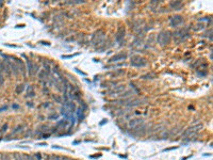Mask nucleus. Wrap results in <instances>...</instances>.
I'll list each match as a JSON object with an SVG mask.
<instances>
[{
	"label": "nucleus",
	"instance_id": "c85d7f7f",
	"mask_svg": "<svg viewBox=\"0 0 213 160\" xmlns=\"http://www.w3.org/2000/svg\"><path fill=\"white\" fill-rule=\"evenodd\" d=\"M6 107H2V108H0V111H2V110H6Z\"/></svg>",
	"mask_w": 213,
	"mask_h": 160
},
{
	"label": "nucleus",
	"instance_id": "aec40b11",
	"mask_svg": "<svg viewBox=\"0 0 213 160\" xmlns=\"http://www.w3.org/2000/svg\"><path fill=\"white\" fill-rule=\"evenodd\" d=\"M49 160H62V157H59V156H50V157H49Z\"/></svg>",
	"mask_w": 213,
	"mask_h": 160
},
{
	"label": "nucleus",
	"instance_id": "b1692460",
	"mask_svg": "<svg viewBox=\"0 0 213 160\" xmlns=\"http://www.w3.org/2000/svg\"><path fill=\"white\" fill-rule=\"evenodd\" d=\"M6 129H8V124H4L3 126H2V128H1V131H6Z\"/></svg>",
	"mask_w": 213,
	"mask_h": 160
},
{
	"label": "nucleus",
	"instance_id": "6ab92c4d",
	"mask_svg": "<svg viewBox=\"0 0 213 160\" xmlns=\"http://www.w3.org/2000/svg\"><path fill=\"white\" fill-rule=\"evenodd\" d=\"M0 160H10V155L9 154H2L1 155V159Z\"/></svg>",
	"mask_w": 213,
	"mask_h": 160
},
{
	"label": "nucleus",
	"instance_id": "1a4fd4ad",
	"mask_svg": "<svg viewBox=\"0 0 213 160\" xmlns=\"http://www.w3.org/2000/svg\"><path fill=\"white\" fill-rule=\"evenodd\" d=\"M126 59V55L124 53H118V55H115L114 57L110 59V62H116V61H119V60H124Z\"/></svg>",
	"mask_w": 213,
	"mask_h": 160
},
{
	"label": "nucleus",
	"instance_id": "412c9836",
	"mask_svg": "<svg viewBox=\"0 0 213 160\" xmlns=\"http://www.w3.org/2000/svg\"><path fill=\"white\" fill-rule=\"evenodd\" d=\"M20 128H23V126H21V125H19V126H17V127L15 128V130H14V131H13V132H12V134H12V136H13V134H16V132H18V131H19V130H20Z\"/></svg>",
	"mask_w": 213,
	"mask_h": 160
},
{
	"label": "nucleus",
	"instance_id": "ddd939ff",
	"mask_svg": "<svg viewBox=\"0 0 213 160\" xmlns=\"http://www.w3.org/2000/svg\"><path fill=\"white\" fill-rule=\"evenodd\" d=\"M27 65H28V73L32 75V73H33V64H32L31 61L27 60Z\"/></svg>",
	"mask_w": 213,
	"mask_h": 160
},
{
	"label": "nucleus",
	"instance_id": "2eb2a0df",
	"mask_svg": "<svg viewBox=\"0 0 213 160\" xmlns=\"http://www.w3.org/2000/svg\"><path fill=\"white\" fill-rule=\"evenodd\" d=\"M46 76H47V73L45 72V70H41L38 72V78L39 79H44Z\"/></svg>",
	"mask_w": 213,
	"mask_h": 160
},
{
	"label": "nucleus",
	"instance_id": "0eeeda50",
	"mask_svg": "<svg viewBox=\"0 0 213 160\" xmlns=\"http://www.w3.org/2000/svg\"><path fill=\"white\" fill-rule=\"evenodd\" d=\"M123 91H125V87H124V85H117V87H115L112 91H110L109 94H116L117 95V94H119L120 92H123Z\"/></svg>",
	"mask_w": 213,
	"mask_h": 160
},
{
	"label": "nucleus",
	"instance_id": "dca6fc26",
	"mask_svg": "<svg viewBox=\"0 0 213 160\" xmlns=\"http://www.w3.org/2000/svg\"><path fill=\"white\" fill-rule=\"evenodd\" d=\"M78 117H79V120H83V117H84V115H83V110L81 109V108H78Z\"/></svg>",
	"mask_w": 213,
	"mask_h": 160
},
{
	"label": "nucleus",
	"instance_id": "20e7f679",
	"mask_svg": "<svg viewBox=\"0 0 213 160\" xmlns=\"http://www.w3.org/2000/svg\"><path fill=\"white\" fill-rule=\"evenodd\" d=\"M131 65L132 66H137V67H141V66H145L146 65V61L145 59L141 58L138 56H133L131 58Z\"/></svg>",
	"mask_w": 213,
	"mask_h": 160
},
{
	"label": "nucleus",
	"instance_id": "4468645a",
	"mask_svg": "<svg viewBox=\"0 0 213 160\" xmlns=\"http://www.w3.org/2000/svg\"><path fill=\"white\" fill-rule=\"evenodd\" d=\"M67 125H68L67 120H63V121H60V122H58V124H56V127H60V126L65 127V126H67Z\"/></svg>",
	"mask_w": 213,
	"mask_h": 160
},
{
	"label": "nucleus",
	"instance_id": "9b49d317",
	"mask_svg": "<svg viewBox=\"0 0 213 160\" xmlns=\"http://www.w3.org/2000/svg\"><path fill=\"white\" fill-rule=\"evenodd\" d=\"M180 6H181V2L180 1H173V2H170L169 3V8H172V9H174V10H177V9H179Z\"/></svg>",
	"mask_w": 213,
	"mask_h": 160
},
{
	"label": "nucleus",
	"instance_id": "7c9ffc66",
	"mask_svg": "<svg viewBox=\"0 0 213 160\" xmlns=\"http://www.w3.org/2000/svg\"><path fill=\"white\" fill-rule=\"evenodd\" d=\"M27 105L30 106V107H32V106H33V105H32V102H27Z\"/></svg>",
	"mask_w": 213,
	"mask_h": 160
},
{
	"label": "nucleus",
	"instance_id": "7ed1b4c3",
	"mask_svg": "<svg viewBox=\"0 0 213 160\" xmlns=\"http://www.w3.org/2000/svg\"><path fill=\"white\" fill-rule=\"evenodd\" d=\"M144 124V120L140 119V117H135V119H131L128 122V127L130 129H138L140 126Z\"/></svg>",
	"mask_w": 213,
	"mask_h": 160
},
{
	"label": "nucleus",
	"instance_id": "f8f14e48",
	"mask_svg": "<svg viewBox=\"0 0 213 160\" xmlns=\"http://www.w3.org/2000/svg\"><path fill=\"white\" fill-rule=\"evenodd\" d=\"M25 90V84H18L15 89V93L16 94H21Z\"/></svg>",
	"mask_w": 213,
	"mask_h": 160
},
{
	"label": "nucleus",
	"instance_id": "a878e982",
	"mask_svg": "<svg viewBox=\"0 0 213 160\" xmlns=\"http://www.w3.org/2000/svg\"><path fill=\"white\" fill-rule=\"evenodd\" d=\"M35 157L38 158V160H41V154H35Z\"/></svg>",
	"mask_w": 213,
	"mask_h": 160
},
{
	"label": "nucleus",
	"instance_id": "6e6552de",
	"mask_svg": "<svg viewBox=\"0 0 213 160\" xmlns=\"http://www.w3.org/2000/svg\"><path fill=\"white\" fill-rule=\"evenodd\" d=\"M143 102H146V99H132L127 106H128V107H135V106L142 105Z\"/></svg>",
	"mask_w": 213,
	"mask_h": 160
},
{
	"label": "nucleus",
	"instance_id": "bb28decb",
	"mask_svg": "<svg viewBox=\"0 0 213 160\" xmlns=\"http://www.w3.org/2000/svg\"><path fill=\"white\" fill-rule=\"evenodd\" d=\"M43 106H44V107H50V102H45Z\"/></svg>",
	"mask_w": 213,
	"mask_h": 160
},
{
	"label": "nucleus",
	"instance_id": "a211bd4d",
	"mask_svg": "<svg viewBox=\"0 0 213 160\" xmlns=\"http://www.w3.org/2000/svg\"><path fill=\"white\" fill-rule=\"evenodd\" d=\"M23 159H24V160H34V157H33V156H30V155H24V156H23Z\"/></svg>",
	"mask_w": 213,
	"mask_h": 160
},
{
	"label": "nucleus",
	"instance_id": "f03ea898",
	"mask_svg": "<svg viewBox=\"0 0 213 160\" xmlns=\"http://www.w3.org/2000/svg\"><path fill=\"white\" fill-rule=\"evenodd\" d=\"M201 128H202V125H201V124H198V125H196V126H192V127L188 128V129L184 131V134H182V138H183V139L191 138L192 136L196 134V132H197L199 129H201Z\"/></svg>",
	"mask_w": 213,
	"mask_h": 160
},
{
	"label": "nucleus",
	"instance_id": "39448f33",
	"mask_svg": "<svg viewBox=\"0 0 213 160\" xmlns=\"http://www.w3.org/2000/svg\"><path fill=\"white\" fill-rule=\"evenodd\" d=\"M183 21V17L181 15H175L174 17H172L170 18V27H173V28H176V27H178L180 24H182Z\"/></svg>",
	"mask_w": 213,
	"mask_h": 160
},
{
	"label": "nucleus",
	"instance_id": "4be33fe9",
	"mask_svg": "<svg viewBox=\"0 0 213 160\" xmlns=\"http://www.w3.org/2000/svg\"><path fill=\"white\" fill-rule=\"evenodd\" d=\"M53 98H54V100H56V102H59V104H61V102H62V100H61V98H60V97H58V96H53Z\"/></svg>",
	"mask_w": 213,
	"mask_h": 160
},
{
	"label": "nucleus",
	"instance_id": "393cba45",
	"mask_svg": "<svg viewBox=\"0 0 213 160\" xmlns=\"http://www.w3.org/2000/svg\"><path fill=\"white\" fill-rule=\"evenodd\" d=\"M27 96H29V97H33V96H34V92H33V91H32L31 93L29 92V93H28V95H27Z\"/></svg>",
	"mask_w": 213,
	"mask_h": 160
},
{
	"label": "nucleus",
	"instance_id": "2f4dec72",
	"mask_svg": "<svg viewBox=\"0 0 213 160\" xmlns=\"http://www.w3.org/2000/svg\"><path fill=\"white\" fill-rule=\"evenodd\" d=\"M67 160H69V159H67Z\"/></svg>",
	"mask_w": 213,
	"mask_h": 160
},
{
	"label": "nucleus",
	"instance_id": "c756f323",
	"mask_svg": "<svg viewBox=\"0 0 213 160\" xmlns=\"http://www.w3.org/2000/svg\"><path fill=\"white\" fill-rule=\"evenodd\" d=\"M12 107H13V108H15V109H17V108H18V106H17V105H13V106H12Z\"/></svg>",
	"mask_w": 213,
	"mask_h": 160
},
{
	"label": "nucleus",
	"instance_id": "f3484780",
	"mask_svg": "<svg viewBox=\"0 0 213 160\" xmlns=\"http://www.w3.org/2000/svg\"><path fill=\"white\" fill-rule=\"evenodd\" d=\"M14 160H24V159H23V156H21L20 154L15 153V154H14Z\"/></svg>",
	"mask_w": 213,
	"mask_h": 160
},
{
	"label": "nucleus",
	"instance_id": "5701e85b",
	"mask_svg": "<svg viewBox=\"0 0 213 160\" xmlns=\"http://www.w3.org/2000/svg\"><path fill=\"white\" fill-rule=\"evenodd\" d=\"M49 120H52V119H58V114H53V115H49L48 116Z\"/></svg>",
	"mask_w": 213,
	"mask_h": 160
},
{
	"label": "nucleus",
	"instance_id": "9d476101",
	"mask_svg": "<svg viewBox=\"0 0 213 160\" xmlns=\"http://www.w3.org/2000/svg\"><path fill=\"white\" fill-rule=\"evenodd\" d=\"M64 107L67 108L68 111H70V112H73V111H75V110H76L75 104H74V102H65V104H64Z\"/></svg>",
	"mask_w": 213,
	"mask_h": 160
},
{
	"label": "nucleus",
	"instance_id": "f257e3e1",
	"mask_svg": "<svg viewBox=\"0 0 213 160\" xmlns=\"http://www.w3.org/2000/svg\"><path fill=\"white\" fill-rule=\"evenodd\" d=\"M170 32L169 31H161L158 35V42L161 46L167 45L170 41Z\"/></svg>",
	"mask_w": 213,
	"mask_h": 160
},
{
	"label": "nucleus",
	"instance_id": "cd10ccee",
	"mask_svg": "<svg viewBox=\"0 0 213 160\" xmlns=\"http://www.w3.org/2000/svg\"><path fill=\"white\" fill-rule=\"evenodd\" d=\"M42 44H43V45H49V43L48 42H41Z\"/></svg>",
	"mask_w": 213,
	"mask_h": 160
},
{
	"label": "nucleus",
	"instance_id": "423d86ee",
	"mask_svg": "<svg viewBox=\"0 0 213 160\" xmlns=\"http://www.w3.org/2000/svg\"><path fill=\"white\" fill-rule=\"evenodd\" d=\"M124 36H125V28L120 27V28H118L117 33H116V41L120 42L124 38Z\"/></svg>",
	"mask_w": 213,
	"mask_h": 160
}]
</instances>
